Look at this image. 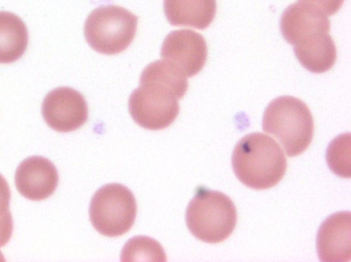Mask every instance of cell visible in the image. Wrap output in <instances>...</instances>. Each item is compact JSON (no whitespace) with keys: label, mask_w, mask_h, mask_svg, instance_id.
I'll use <instances>...</instances> for the list:
<instances>
[{"label":"cell","mask_w":351,"mask_h":262,"mask_svg":"<svg viewBox=\"0 0 351 262\" xmlns=\"http://www.w3.org/2000/svg\"><path fill=\"white\" fill-rule=\"evenodd\" d=\"M13 230V221L10 211L0 217V248L10 240Z\"/></svg>","instance_id":"ac0fdd59"},{"label":"cell","mask_w":351,"mask_h":262,"mask_svg":"<svg viewBox=\"0 0 351 262\" xmlns=\"http://www.w3.org/2000/svg\"><path fill=\"white\" fill-rule=\"evenodd\" d=\"M263 129L274 136L288 157L302 154L309 146L314 133V122L306 103L291 96L272 100L266 107Z\"/></svg>","instance_id":"7a4b0ae2"},{"label":"cell","mask_w":351,"mask_h":262,"mask_svg":"<svg viewBox=\"0 0 351 262\" xmlns=\"http://www.w3.org/2000/svg\"><path fill=\"white\" fill-rule=\"evenodd\" d=\"M122 261H165L167 257L162 246L146 236H136L124 245L121 254Z\"/></svg>","instance_id":"9a60e30c"},{"label":"cell","mask_w":351,"mask_h":262,"mask_svg":"<svg viewBox=\"0 0 351 262\" xmlns=\"http://www.w3.org/2000/svg\"><path fill=\"white\" fill-rule=\"evenodd\" d=\"M185 218L189 230L196 238L206 243L217 244L233 232L237 213L227 195L199 186L188 205Z\"/></svg>","instance_id":"3957f363"},{"label":"cell","mask_w":351,"mask_h":262,"mask_svg":"<svg viewBox=\"0 0 351 262\" xmlns=\"http://www.w3.org/2000/svg\"><path fill=\"white\" fill-rule=\"evenodd\" d=\"M42 114L47 125L62 133L77 130L88 119V105L83 95L69 87L50 91L42 104Z\"/></svg>","instance_id":"ba28073f"},{"label":"cell","mask_w":351,"mask_h":262,"mask_svg":"<svg viewBox=\"0 0 351 262\" xmlns=\"http://www.w3.org/2000/svg\"><path fill=\"white\" fill-rule=\"evenodd\" d=\"M27 44L28 31L24 22L13 13L0 11V64L20 59Z\"/></svg>","instance_id":"5bb4252c"},{"label":"cell","mask_w":351,"mask_h":262,"mask_svg":"<svg viewBox=\"0 0 351 262\" xmlns=\"http://www.w3.org/2000/svg\"><path fill=\"white\" fill-rule=\"evenodd\" d=\"M165 16L173 26L207 28L213 21L216 0H164Z\"/></svg>","instance_id":"7c38bea8"},{"label":"cell","mask_w":351,"mask_h":262,"mask_svg":"<svg viewBox=\"0 0 351 262\" xmlns=\"http://www.w3.org/2000/svg\"><path fill=\"white\" fill-rule=\"evenodd\" d=\"M293 46L298 61L313 73L326 72L335 63L337 49L332 37L328 34L312 36Z\"/></svg>","instance_id":"4fadbf2b"},{"label":"cell","mask_w":351,"mask_h":262,"mask_svg":"<svg viewBox=\"0 0 351 262\" xmlns=\"http://www.w3.org/2000/svg\"><path fill=\"white\" fill-rule=\"evenodd\" d=\"M282 36L294 45L308 37L330 31V21L316 7L304 2L294 3L283 12L280 18Z\"/></svg>","instance_id":"8fae6325"},{"label":"cell","mask_w":351,"mask_h":262,"mask_svg":"<svg viewBox=\"0 0 351 262\" xmlns=\"http://www.w3.org/2000/svg\"><path fill=\"white\" fill-rule=\"evenodd\" d=\"M139 84L128 101L132 119L148 130H161L170 126L179 114L178 99L183 96L174 89L155 81L140 79Z\"/></svg>","instance_id":"8992f818"},{"label":"cell","mask_w":351,"mask_h":262,"mask_svg":"<svg viewBox=\"0 0 351 262\" xmlns=\"http://www.w3.org/2000/svg\"><path fill=\"white\" fill-rule=\"evenodd\" d=\"M58 179L56 166L42 156L26 158L15 173L18 192L32 200H41L51 196L58 186Z\"/></svg>","instance_id":"9c48e42d"},{"label":"cell","mask_w":351,"mask_h":262,"mask_svg":"<svg viewBox=\"0 0 351 262\" xmlns=\"http://www.w3.org/2000/svg\"><path fill=\"white\" fill-rule=\"evenodd\" d=\"M351 218L350 211H339L320 225L316 238L321 261L346 262L351 258Z\"/></svg>","instance_id":"30bf717a"},{"label":"cell","mask_w":351,"mask_h":262,"mask_svg":"<svg viewBox=\"0 0 351 262\" xmlns=\"http://www.w3.org/2000/svg\"><path fill=\"white\" fill-rule=\"evenodd\" d=\"M232 166L237 178L254 189H266L283 178L287 162L283 151L271 137L258 132L249 133L236 144Z\"/></svg>","instance_id":"6da1fadb"},{"label":"cell","mask_w":351,"mask_h":262,"mask_svg":"<svg viewBox=\"0 0 351 262\" xmlns=\"http://www.w3.org/2000/svg\"><path fill=\"white\" fill-rule=\"evenodd\" d=\"M350 134L343 133L335 138L328 145L326 161L328 167L339 176L350 177Z\"/></svg>","instance_id":"2e32d148"},{"label":"cell","mask_w":351,"mask_h":262,"mask_svg":"<svg viewBox=\"0 0 351 262\" xmlns=\"http://www.w3.org/2000/svg\"><path fill=\"white\" fill-rule=\"evenodd\" d=\"M137 21L136 15L121 6H100L93 10L85 21V39L99 53H120L134 38Z\"/></svg>","instance_id":"277c9868"},{"label":"cell","mask_w":351,"mask_h":262,"mask_svg":"<svg viewBox=\"0 0 351 262\" xmlns=\"http://www.w3.org/2000/svg\"><path fill=\"white\" fill-rule=\"evenodd\" d=\"M160 57L186 77L197 75L207 58V45L204 37L191 29L170 32L164 40Z\"/></svg>","instance_id":"52a82bcc"},{"label":"cell","mask_w":351,"mask_h":262,"mask_svg":"<svg viewBox=\"0 0 351 262\" xmlns=\"http://www.w3.org/2000/svg\"><path fill=\"white\" fill-rule=\"evenodd\" d=\"M11 195L9 185L0 174V217L9 211Z\"/></svg>","instance_id":"d6986e66"},{"label":"cell","mask_w":351,"mask_h":262,"mask_svg":"<svg viewBox=\"0 0 351 262\" xmlns=\"http://www.w3.org/2000/svg\"><path fill=\"white\" fill-rule=\"evenodd\" d=\"M312 5L326 15H333L335 14L342 6L344 0H300Z\"/></svg>","instance_id":"e0dca14e"},{"label":"cell","mask_w":351,"mask_h":262,"mask_svg":"<svg viewBox=\"0 0 351 262\" xmlns=\"http://www.w3.org/2000/svg\"><path fill=\"white\" fill-rule=\"evenodd\" d=\"M137 213L132 192L119 183L100 187L92 197L90 220L100 234L114 237L126 233L133 226Z\"/></svg>","instance_id":"5b68a950"}]
</instances>
